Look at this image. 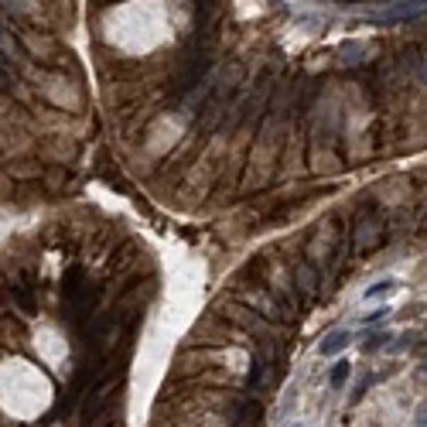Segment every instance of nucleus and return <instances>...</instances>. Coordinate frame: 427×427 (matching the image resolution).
Returning a JSON list of instances; mask_svg holds the SVG:
<instances>
[{
	"mask_svg": "<svg viewBox=\"0 0 427 427\" xmlns=\"http://www.w3.org/2000/svg\"><path fill=\"white\" fill-rule=\"evenodd\" d=\"M11 86V69H4V62H0V89H7Z\"/></svg>",
	"mask_w": 427,
	"mask_h": 427,
	"instance_id": "1a4fd4ad",
	"label": "nucleus"
},
{
	"mask_svg": "<svg viewBox=\"0 0 427 427\" xmlns=\"http://www.w3.org/2000/svg\"><path fill=\"white\" fill-rule=\"evenodd\" d=\"M421 372H427V363H424V366H421Z\"/></svg>",
	"mask_w": 427,
	"mask_h": 427,
	"instance_id": "9b49d317",
	"label": "nucleus"
},
{
	"mask_svg": "<svg viewBox=\"0 0 427 427\" xmlns=\"http://www.w3.org/2000/svg\"><path fill=\"white\" fill-rule=\"evenodd\" d=\"M387 314H389V308H383V311H372V314H366V321H369V325H376V321H383Z\"/></svg>",
	"mask_w": 427,
	"mask_h": 427,
	"instance_id": "6e6552de",
	"label": "nucleus"
},
{
	"mask_svg": "<svg viewBox=\"0 0 427 427\" xmlns=\"http://www.w3.org/2000/svg\"><path fill=\"white\" fill-rule=\"evenodd\" d=\"M297 284H301V291L304 294L318 291V277H314V271H311L308 263H297Z\"/></svg>",
	"mask_w": 427,
	"mask_h": 427,
	"instance_id": "f03ea898",
	"label": "nucleus"
},
{
	"mask_svg": "<svg viewBox=\"0 0 427 427\" xmlns=\"http://www.w3.org/2000/svg\"><path fill=\"white\" fill-rule=\"evenodd\" d=\"M414 427H427V404L417 407V417H414Z\"/></svg>",
	"mask_w": 427,
	"mask_h": 427,
	"instance_id": "0eeeda50",
	"label": "nucleus"
},
{
	"mask_svg": "<svg viewBox=\"0 0 427 427\" xmlns=\"http://www.w3.org/2000/svg\"><path fill=\"white\" fill-rule=\"evenodd\" d=\"M389 342H393V335H389V331H372V335L366 338V346H363V352H369V355H372V352L387 349Z\"/></svg>",
	"mask_w": 427,
	"mask_h": 427,
	"instance_id": "20e7f679",
	"label": "nucleus"
},
{
	"mask_svg": "<svg viewBox=\"0 0 427 427\" xmlns=\"http://www.w3.org/2000/svg\"><path fill=\"white\" fill-rule=\"evenodd\" d=\"M349 372H352V366H349V363H346V359H338V363L331 366V380H329V387H331V389L346 387V380H349Z\"/></svg>",
	"mask_w": 427,
	"mask_h": 427,
	"instance_id": "7ed1b4c3",
	"label": "nucleus"
},
{
	"mask_svg": "<svg viewBox=\"0 0 427 427\" xmlns=\"http://www.w3.org/2000/svg\"><path fill=\"white\" fill-rule=\"evenodd\" d=\"M349 342H352L349 329H335V331H329V335L318 342V355H325V359H329V355H338V352L346 349Z\"/></svg>",
	"mask_w": 427,
	"mask_h": 427,
	"instance_id": "f257e3e1",
	"label": "nucleus"
},
{
	"mask_svg": "<svg viewBox=\"0 0 427 427\" xmlns=\"http://www.w3.org/2000/svg\"><path fill=\"white\" fill-rule=\"evenodd\" d=\"M291 427H308V424H301V421H294V424Z\"/></svg>",
	"mask_w": 427,
	"mask_h": 427,
	"instance_id": "9d476101",
	"label": "nucleus"
},
{
	"mask_svg": "<svg viewBox=\"0 0 427 427\" xmlns=\"http://www.w3.org/2000/svg\"><path fill=\"white\" fill-rule=\"evenodd\" d=\"M393 287H397V280H393V277H387V280H376V284H372V287L366 291V301H376V297H383V294H389Z\"/></svg>",
	"mask_w": 427,
	"mask_h": 427,
	"instance_id": "423d86ee",
	"label": "nucleus"
},
{
	"mask_svg": "<svg viewBox=\"0 0 427 427\" xmlns=\"http://www.w3.org/2000/svg\"><path fill=\"white\" fill-rule=\"evenodd\" d=\"M376 380H380V372H369V376H363V380H359V383L352 387V404H359V400L366 397V393H369V387H372Z\"/></svg>",
	"mask_w": 427,
	"mask_h": 427,
	"instance_id": "39448f33",
	"label": "nucleus"
}]
</instances>
